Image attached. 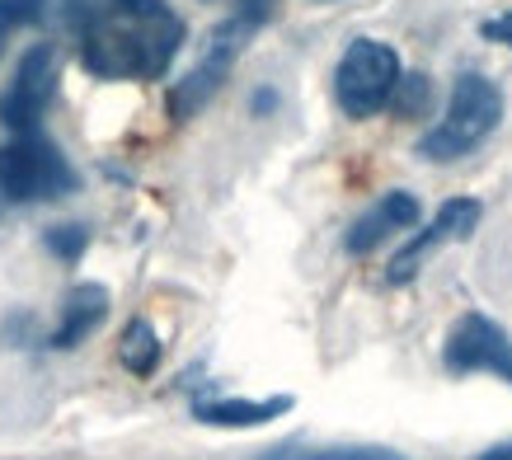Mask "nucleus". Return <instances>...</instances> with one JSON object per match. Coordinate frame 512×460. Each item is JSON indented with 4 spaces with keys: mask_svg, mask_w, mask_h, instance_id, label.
Instances as JSON below:
<instances>
[{
    "mask_svg": "<svg viewBox=\"0 0 512 460\" xmlns=\"http://www.w3.org/2000/svg\"><path fill=\"white\" fill-rule=\"evenodd\" d=\"M71 29L99 80H160L188 33L165 0H71Z\"/></svg>",
    "mask_w": 512,
    "mask_h": 460,
    "instance_id": "1",
    "label": "nucleus"
},
{
    "mask_svg": "<svg viewBox=\"0 0 512 460\" xmlns=\"http://www.w3.org/2000/svg\"><path fill=\"white\" fill-rule=\"evenodd\" d=\"M498 123H503V90L489 76H480V71H466L451 85L447 113L437 118V127L423 132L419 155L433 160V165H451V160L475 151L480 141L494 137Z\"/></svg>",
    "mask_w": 512,
    "mask_h": 460,
    "instance_id": "2",
    "label": "nucleus"
},
{
    "mask_svg": "<svg viewBox=\"0 0 512 460\" xmlns=\"http://www.w3.org/2000/svg\"><path fill=\"white\" fill-rule=\"evenodd\" d=\"M76 193V169L62 146L43 132L0 146V198L5 202H52Z\"/></svg>",
    "mask_w": 512,
    "mask_h": 460,
    "instance_id": "3",
    "label": "nucleus"
},
{
    "mask_svg": "<svg viewBox=\"0 0 512 460\" xmlns=\"http://www.w3.org/2000/svg\"><path fill=\"white\" fill-rule=\"evenodd\" d=\"M400 80L404 66L395 47L381 38H353L348 52L339 57V71H334V94H339V108L348 118H372V113L390 108Z\"/></svg>",
    "mask_w": 512,
    "mask_h": 460,
    "instance_id": "4",
    "label": "nucleus"
},
{
    "mask_svg": "<svg viewBox=\"0 0 512 460\" xmlns=\"http://www.w3.org/2000/svg\"><path fill=\"white\" fill-rule=\"evenodd\" d=\"M442 367L451 376H470V371H489L498 381L512 385V338L503 324H494L489 315L470 310L451 324L447 343H442Z\"/></svg>",
    "mask_w": 512,
    "mask_h": 460,
    "instance_id": "5",
    "label": "nucleus"
},
{
    "mask_svg": "<svg viewBox=\"0 0 512 460\" xmlns=\"http://www.w3.org/2000/svg\"><path fill=\"white\" fill-rule=\"evenodd\" d=\"M52 90H57V47L52 43H33L15 66V80L0 99V123L10 127L15 137H29L43 123L47 104H52Z\"/></svg>",
    "mask_w": 512,
    "mask_h": 460,
    "instance_id": "6",
    "label": "nucleus"
},
{
    "mask_svg": "<svg viewBox=\"0 0 512 460\" xmlns=\"http://www.w3.org/2000/svg\"><path fill=\"white\" fill-rule=\"evenodd\" d=\"M480 216H484V207L475 198H451V202H442L437 207V216L428 221V230L423 235H414L409 245L390 259V282L395 287H404V282H414V273L423 268V259L433 254V249H442V245H451V240H466L470 230L480 226Z\"/></svg>",
    "mask_w": 512,
    "mask_h": 460,
    "instance_id": "7",
    "label": "nucleus"
},
{
    "mask_svg": "<svg viewBox=\"0 0 512 460\" xmlns=\"http://www.w3.org/2000/svg\"><path fill=\"white\" fill-rule=\"evenodd\" d=\"M245 47L240 43H231V38H221V33H212V43H207V52H202V62L188 71L179 85L170 90V118L174 123H188L193 113H198L212 94L231 80V66H235V57H240Z\"/></svg>",
    "mask_w": 512,
    "mask_h": 460,
    "instance_id": "8",
    "label": "nucleus"
},
{
    "mask_svg": "<svg viewBox=\"0 0 512 460\" xmlns=\"http://www.w3.org/2000/svg\"><path fill=\"white\" fill-rule=\"evenodd\" d=\"M419 198L414 193H404V188H395V193H381V198L367 207V212L353 221V230H348V254H372L381 240H390L395 230H409V226H419Z\"/></svg>",
    "mask_w": 512,
    "mask_h": 460,
    "instance_id": "9",
    "label": "nucleus"
},
{
    "mask_svg": "<svg viewBox=\"0 0 512 460\" xmlns=\"http://www.w3.org/2000/svg\"><path fill=\"white\" fill-rule=\"evenodd\" d=\"M109 320V292L99 287V282H80V287H71L62 301V324L52 329V348H76L80 338H90L99 324Z\"/></svg>",
    "mask_w": 512,
    "mask_h": 460,
    "instance_id": "10",
    "label": "nucleus"
},
{
    "mask_svg": "<svg viewBox=\"0 0 512 460\" xmlns=\"http://www.w3.org/2000/svg\"><path fill=\"white\" fill-rule=\"evenodd\" d=\"M292 409V395H273V399H198L193 418L207 428H259L273 423L278 414Z\"/></svg>",
    "mask_w": 512,
    "mask_h": 460,
    "instance_id": "11",
    "label": "nucleus"
},
{
    "mask_svg": "<svg viewBox=\"0 0 512 460\" xmlns=\"http://www.w3.org/2000/svg\"><path fill=\"white\" fill-rule=\"evenodd\" d=\"M118 362L132 376H156L160 367V334L151 320H127L123 338H118Z\"/></svg>",
    "mask_w": 512,
    "mask_h": 460,
    "instance_id": "12",
    "label": "nucleus"
},
{
    "mask_svg": "<svg viewBox=\"0 0 512 460\" xmlns=\"http://www.w3.org/2000/svg\"><path fill=\"white\" fill-rule=\"evenodd\" d=\"M259 460H404L386 446H282V451H264Z\"/></svg>",
    "mask_w": 512,
    "mask_h": 460,
    "instance_id": "13",
    "label": "nucleus"
},
{
    "mask_svg": "<svg viewBox=\"0 0 512 460\" xmlns=\"http://www.w3.org/2000/svg\"><path fill=\"white\" fill-rule=\"evenodd\" d=\"M47 15V0H0V52H5V38L19 29H29Z\"/></svg>",
    "mask_w": 512,
    "mask_h": 460,
    "instance_id": "14",
    "label": "nucleus"
},
{
    "mask_svg": "<svg viewBox=\"0 0 512 460\" xmlns=\"http://www.w3.org/2000/svg\"><path fill=\"white\" fill-rule=\"evenodd\" d=\"M43 245L52 249V254H57L62 263H76L80 254L90 249V230H85V226H52L43 235Z\"/></svg>",
    "mask_w": 512,
    "mask_h": 460,
    "instance_id": "15",
    "label": "nucleus"
},
{
    "mask_svg": "<svg viewBox=\"0 0 512 460\" xmlns=\"http://www.w3.org/2000/svg\"><path fill=\"white\" fill-rule=\"evenodd\" d=\"M428 99H433V80L428 76H404L400 90H395V99H390V108H395L400 118H414V113L428 108Z\"/></svg>",
    "mask_w": 512,
    "mask_h": 460,
    "instance_id": "16",
    "label": "nucleus"
},
{
    "mask_svg": "<svg viewBox=\"0 0 512 460\" xmlns=\"http://www.w3.org/2000/svg\"><path fill=\"white\" fill-rule=\"evenodd\" d=\"M480 33L489 38V43H508L512 47V15H498V19H484Z\"/></svg>",
    "mask_w": 512,
    "mask_h": 460,
    "instance_id": "17",
    "label": "nucleus"
},
{
    "mask_svg": "<svg viewBox=\"0 0 512 460\" xmlns=\"http://www.w3.org/2000/svg\"><path fill=\"white\" fill-rule=\"evenodd\" d=\"M273 104H278V94H273V90H259V94H254V113H264V108H273Z\"/></svg>",
    "mask_w": 512,
    "mask_h": 460,
    "instance_id": "18",
    "label": "nucleus"
},
{
    "mask_svg": "<svg viewBox=\"0 0 512 460\" xmlns=\"http://www.w3.org/2000/svg\"><path fill=\"white\" fill-rule=\"evenodd\" d=\"M480 460H512V442H503V446H489Z\"/></svg>",
    "mask_w": 512,
    "mask_h": 460,
    "instance_id": "19",
    "label": "nucleus"
}]
</instances>
